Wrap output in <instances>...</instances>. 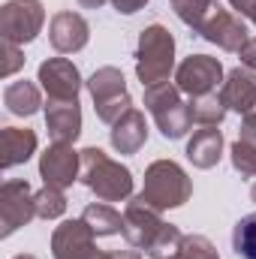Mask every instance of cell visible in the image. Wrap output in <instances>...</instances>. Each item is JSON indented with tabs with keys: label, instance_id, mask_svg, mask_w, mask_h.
Wrapping results in <instances>:
<instances>
[{
	"label": "cell",
	"instance_id": "6da1fadb",
	"mask_svg": "<svg viewBox=\"0 0 256 259\" xmlns=\"http://www.w3.org/2000/svg\"><path fill=\"white\" fill-rule=\"evenodd\" d=\"M78 181L97 196L100 202H124L133 193V172L112 160L100 148H84L81 151V172Z\"/></svg>",
	"mask_w": 256,
	"mask_h": 259
},
{
	"label": "cell",
	"instance_id": "7a4b0ae2",
	"mask_svg": "<svg viewBox=\"0 0 256 259\" xmlns=\"http://www.w3.org/2000/svg\"><path fill=\"white\" fill-rule=\"evenodd\" d=\"M172 69H175V36L163 24L145 27L139 36V49H136V75L142 88L169 81Z\"/></svg>",
	"mask_w": 256,
	"mask_h": 259
},
{
	"label": "cell",
	"instance_id": "3957f363",
	"mask_svg": "<svg viewBox=\"0 0 256 259\" xmlns=\"http://www.w3.org/2000/svg\"><path fill=\"white\" fill-rule=\"evenodd\" d=\"M142 199L157 208V211H169V208H181L193 196V184L187 172L175 163V160H157L145 169V187Z\"/></svg>",
	"mask_w": 256,
	"mask_h": 259
},
{
	"label": "cell",
	"instance_id": "277c9868",
	"mask_svg": "<svg viewBox=\"0 0 256 259\" xmlns=\"http://www.w3.org/2000/svg\"><path fill=\"white\" fill-rule=\"evenodd\" d=\"M145 109L151 112V118L157 121V130L166 139H181L193 127L190 118V103L181 100V88L178 84H154L145 88Z\"/></svg>",
	"mask_w": 256,
	"mask_h": 259
},
{
	"label": "cell",
	"instance_id": "5b68a950",
	"mask_svg": "<svg viewBox=\"0 0 256 259\" xmlns=\"http://www.w3.org/2000/svg\"><path fill=\"white\" fill-rule=\"evenodd\" d=\"M88 91L94 97V109H97V118L103 124H115L133 109V100H130L127 81H124V72L118 66H100L88 81Z\"/></svg>",
	"mask_w": 256,
	"mask_h": 259
},
{
	"label": "cell",
	"instance_id": "8992f818",
	"mask_svg": "<svg viewBox=\"0 0 256 259\" xmlns=\"http://www.w3.org/2000/svg\"><path fill=\"white\" fill-rule=\"evenodd\" d=\"M46 24V9L39 0H9L0 9V33L3 42H33Z\"/></svg>",
	"mask_w": 256,
	"mask_h": 259
},
{
	"label": "cell",
	"instance_id": "52a82bcc",
	"mask_svg": "<svg viewBox=\"0 0 256 259\" xmlns=\"http://www.w3.org/2000/svg\"><path fill=\"white\" fill-rule=\"evenodd\" d=\"M27 181H3L0 187V235L9 238L15 229L27 226L36 217V199Z\"/></svg>",
	"mask_w": 256,
	"mask_h": 259
},
{
	"label": "cell",
	"instance_id": "ba28073f",
	"mask_svg": "<svg viewBox=\"0 0 256 259\" xmlns=\"http://www.w3.org/2000/svg\"><path fill=\"white\" fill-rule=\"evenodd\" d=\"M175 84L187 97H205L217 88H223V64L211 55H190L175 69Z\"/></svg>",
	"mask_w": 256,
	"mask_h": 259
},
{
	"label": "cell",
	"instance_id": "9c48e42d",
	"mask_svg": "<svg viewBox=\"0 0 256 259\" xmlns=\"http://www.w3.org/2000/svg\"><path fill=\"white\" fill-rule=\"evenodd\" d=\"M78 172H81V151H75L72 145L55 142L39 157V178L46 181V187L66 190L72 187V181H78Z\"/></svg>",
	"mask_w": 256,
	"mask_h": 259
},
{
	"label": "cell",
	"instance_id": "30bf717a",
	"mask_svg": "<svg viewBox=\"0 0 256 259\" xmlns=\"http://www.w3.org/2000/svg\"><path fill=\"white\" fill-rule=\"evenodd\" d=\"M163 226L166 223H163L160 211L151 208L142 196H136L127 205V211H124V238H127L136 250H145L148 253L151 244L157 241V235L163 232Z\"/></svg>",
	"mask_w": 256,
	"mask_h": 259
},
{
	"label": "cell",
	"instance_id": "8fae6325",
	"mask_svg": "<svg viewBox=\"0 0 256 259\" xmlns=\"http://www.w3.org/2000/svg\"><path fill=\"white\" fill-rule=\"evenodd\" d=\"M196 33H202L208 42H214V46L223 49V52H241V46L250 39L244 21H241L238 15H232L229 9H223V6H214L211 15L205 18V24H202Z\"/></svg>",
	"mask_w": 256,
	"mask_h": 259
},
{
	"label": "cell",
	"instance_id": "7c38bea8",
	"mask_svg": "<svg viewBox=\"0 0 256 259\" xmlns=\"http://www.w3.org/2000/svg\"><path fill=\"white\" fill-rule=\"evenodd\" d=\"M36 81L46 88L49 100H78V91L84 84L78 66L66 58H49L46 64H39Z\"/></svg>",
	"mask_w": 256,
	"mask_h": 259
},
{
	"label": "cell",
	"instance_id": "4fadbf2b",
	"mask_svg": "<svg viewBox=\"0 0 256 259\" xmlns=\"http://www.w3.org/2000/svg\"><path fill=\"white\" fill-rule=\"evenodd\" d=\"M94 229L78 217V220H66L55 229L52 235V253L55 259H84L88 253H94Z\"/></svg>",
	"mask_w": 256,
	"mask_h": 259
},
{
	"label": "cell",
	"instance_id": "5bb4252c",
	"mask_svg": "<svg viewBox=\"0 0 256 259\" xmlns=\"http://www.w3.org/2000/svg\"><path fill=\"white\" fill-rule=\"evenodd\" d=\"M220 97L226 103V109L238 112L241 118H253L256 115V72L247 66H235L223 88H220Z\"/></svg>",
	"mask_w": 256,
	"mask_h": 259
},
{
	"label": "cell",
	"instance_id": "9a60e30c",
	"mask_svg": "<svg viewBox=\"0 0 256 259\" xmlns=\"http://www.w3.org/2000/svg\"><path fill=\"white\" fill-rule=\"evenodd\" d=\"M49 39L55 46V52L61 55H72L81 52L91 39V27L78 12H58L49 24Z\"/></svg>",
	"mask_w": 256,
	"mask_h": 259
},
{
	"label": "cell",
	"instance_id": "2e32d148",
	"mask_svg": "<svg viewBox=\"0 0 256 259\" xmlns=\"http://www.w3.org/2000/svg\"><path fill=\"white\" fill-rule=\"evenodd\" d=\"M46 130L55 142L72 145L81 136V109L78 100H49L46 106Z\"/></svg>",
	"mask_w": 256,
	"mask_h": 259
},
{
	"label": "cell",
	"instance_id": "e0dca14e",
	"mask_svg": "<svg viewBox=\"0 0 256 259\" xmlns=\"http://www.w3.org/2000/svg\"><path fill=\"white\" fill-rule=\"evenodd\" d=\"M36 151V133L33 130H21V127H3L0 130V166L12 169L21 166L33 157Z\"/></svg>",
	"mask_w": 256,
	"mask_h": 259
},
{
	"label": "cell",
	"instance_id": "ac0fdd59",
	"mask_svg": "<svg viewBox=\"0 0 256 259\" xmlns=\"http://www.w3.org/2000/svg\"><path fill=\"white\" fill-rule=\"evenodd\" d=\"M109 142L118 154H136L145 142H148V124H145V115L139 109H130L121 121L112 124L109 133Z\"/></svg>",
	"mask_w": 256,
	"mask_h": 259
},
{
	"label": "cell",
	"instance_id": "d6986e66",
	"mask_svg": "<svg viewBox=\"0 0 256 259\" xmlns=\"http://www.w3.org/2000/svg\"><path fill=\"white\" fill-rule=\"evenodd\" d=\"M223 157V133L217 127H202L196 130L187 142V160L196 169H211Z\"/></svg>",
	"mask_w": 256,
	"mask_h": 259
},
{
	"label": "cell",
	"instance_id": "ffe728a7",
	"mask_svg": "<svg viewBox=\"0 0 256 259\" xmlns=\"http://www.w3.org/2000/svg\"><path fill=\"white\" fill-rule=\"evenodd\" d=\"M3 103H6V109L12 112V115H18V118H30V115H36L39 112V106H42V97H39V88L33 84V81H12V84H6V91H3Z\"/></svg>",
	"mask_w": 256,
	"mask_h": 259
},
{
	"label": "cell",
	"instance_id": "44dd1931",
	"mask_svg": "<svg viewBox=\"0 0 256 259\" xmlns=\"http://www.w3.org/2000/svg\"><path fill=\"white\" fill-rule=\"evenodd\" d=\"M81 220L94 229L97 238H106V235H118V232H124V214H118V211H115L112 205H106V202H94V205H88L84 214H81Z\"/></svg>",
	"mask_w": 256,
	"mask_h": 259
},
{
	"label": "cell",
	"instance_id": "7402d4cb",
	"mask_svg": "<svg viewBox=\"0 0 256 259\" xmlns=\"http://www.w3.org/2000/svg\"><path fill=\"white\" fill-rule=\"evenodd\" d=\"M226 112L229 109H226L220 91H211L205 97H193L190 100V118H193V124H199V127H217L226 118Z\"/></svg>",
	"mask_w": 256,
	"mask_h": 259
},
{
	"label": "cell",
	"instance_id": "603a6c76",
	"mask_svg": "<svg viewBox=\"0 0 256 259\" xmlns=\"http://www.w3.org/2000/svg\"><path fill=\"white\" fill-rule=\"evenodd\" d=\"M232 250L241 259H256V211L244 214L232 229Z\"/></svg>",
	"mask_w": 256,
	"mask_h": 259
},
{
	"label": "cell",
	"instance_id": "cb8c5ba5",
	"mask_svg": "<svg viewBox=\"0 0 256 259\" xmlns=\"http://www.w3.org/2000/svg\"><path fill=\"white\" fill-rule=\"evenodd\" d=\"M169 3H172L175 15L193 30H199L205 24V18L211 15V9L217 6V0H169Z\"/></svg>",
	"mask_w": 256,
	"mask_h": 259
},
{
	"label": "cell",
	"instance_id": "d4e9b609",
	"mask_svg": "<svg viewBox=\"0 0 256 259\" xmlns=\"http://www.w3.org/2000/svg\"><path fill=\"white\" fill-rule=\"evenodd\" d=\"M181 241H184L181 229H178L175 223H166V226H163V232L157 235V241L151 244L148 256H151V259H172V256H178V250H181Z\"/></svg>",
	"mask_w": 256,
	"mask_h": 259
},
{
	"label": "cell",
	"instance_id": "484cf974",
	"mask_svg": "<svg viewBox=\"0 0 256 259\" xmlns=\"http://www.w3.org/2000/svg\"><path fill=\"white\" fill-rule=\"evenodd\" d=\"M33 199H36V217L42 220H58L66 211V196L58 187H42Z\"/></svg>",
	"mask_w": 256,
	"mask_h": 259
},
{
	"label": "cell",
	"instance_id": "4316f807",
	"mask_svg": "<svg viewBox=\"0 0 256 259\" xmlns=\"http://www.w3.org/2000/svg\"><path fill=\"white\" fill-rule=\"evenodd\" d=\"M229 157H232V166H235V172H241L244 178H256V145H253V142H247V139H238V142L232 145Z\"/></svg>",
	"mask_w": 256,
	"mask_h": 259
},
{
	"label": "cell",
	"instance_id": "83f0119b",
	"mask_svg": "<svg viewBox=\"0 0 256 259\" xmlns=\"http://www.w3.org/2000/svg\"><path fill=\"white\" fill-rule=\"evenodd\" d=\"M178 259H220V256H217V247L205 235H184Z\"/></svg>",
	"mask_w": 256,
	"mask_h": 259
},
{
	"label": "cell",
	"instance_id": "f1b7e54d",
	"mask_svg": "<svg viewBox=\"0 0 256 259\" xmlns=\"http://www.w3.org/2000/svg\"><path fill=\"white\" fill-rule=\"evenodd\" d=\"M3 75H12V72H18L21 66H24V55H21V46H15V42H3Z\"/></svg>",
	"mask_w": 256,
	"mask_h": 259
},
{
	"label": "cell",
	"instance_id": "f546056e",
	"mask_svg": "<svg viewBox=\"0 0 256 259\" xmlns=\"http://www.w3.org/2000/svg\"><path fill=\"white\" fill-rule=\"evenodd\" d=\"M238 58H241V66H247V69H253L256 72V39H247V42L241 46Z\"/></svg>",
	"mask_w": 256,
	"mask_h": 259
},
{
	"label": "cell",
	"instance_id": "4dcf8cb0",
	"mask_svg": "<svg viewBox=\"0 0 256 259\" xmlns=\"http://www.w3.org/2000/svg\"><path fill=\"white\" fill-rule=\"evenodd\" d=\"M145 3H148V0H112V6H115L121 15H133V12H139Z\"/></svg>",
	"mask_w": 256,
	"mask_h": 259
},
{
	"label": "cell",
	"instance_id": "1f68e13d",
	"mask_svg": "<svg viewBox=\"0 0 256 259\" xmlns=\"http://www.w3.org/2000/svg\"><path fill=\"white\" fill-rule=\"evenodd\" d=\"M241 139H247V142H253L256 145V115L241 121Z\"/></svg>",
	"mask_w": 256,
	"mask_h": 259
},
{
	"label": "cell",
	"instance_id": "d6a6232c",
	"mask_svg": "<svg viewBox=\"0 0 256 259\" xmlns=\"http://www.w3.org/2000/svg\"><path fill=\"white\" fill-rule=\"evenodd\" d=\"M253 3H256V0H229V6H232L235 12H241V15H250Z\"/></svg>",
	"mask_w": 256,
	"mask_h": 259
},
{
	"label": "cell",
	"instance_id": "836d02e7",
	"mask_svg": "<svg viewBox=\"0 0 256 259\" xmlns=\"http://www.w3.org/2000/svg\"><path fill=\"white\" fill-rule=\"evenodd\" d=\"M109 256L112 259H142V253L139 250H112Z\"/></svg>",
	"mask_w": 256,
	"mask_h": 259
},
{
	"label": "cell",
	"instance_id": "e575fe53",
	"mask_svg": "<svg viewBox=\"0 0 256 259\" xmlns=\"http://www.w3.org/2000/svg\"><path fill=\"white\" fill-rule=\"evenodd\" d=\"M106 0H78V6H84V9H100Z\"/></svg>",
	"mask_w": 256,
	"mask_h": 259
},
{
	"label": "cell",
	"instance_id": "d590c367",
	"mask_svg": "<svg viewBox=\"0 0 256 259\" xmlns=\"http://www.w3.org/2000/svg\"><path fill=\"white\" fill-rule=\"evenodd\" d=\"M84 259H112L109 253H103V250H94V253H88Z\"/></svg>",
	"mask_w": 256,
	"mask_h": 259
},
{
	"label": "cell",
	"instance_id": "8d00e7d4",
	"mask_svg": "<svg viewBox=\"0 0 256 259\" xmlns=\"http://www.w3.org/2000/svg\"><path fill=\"white\" fill-rule=\"evenodd\" d=\"M247 18H250V21L256 24V3H253V9H250V15H247Z\"/></svg>",
	"mask_w": 256,
	"mask_h": 259
},
{
	"label": "cell",
	"instance_id": "74e56055",
	"mask_svg": "<svg viewBox=\"0 0 256 259\" xmlns=\"http://www.w3.org/2000/svg\"><path fill=\"white\" fill-rule=\"evenodd\" d=\"M12 259H36V256H30V253H18V256H12Z\"/></svg>",
	"mask_w": 256,
	"mask_h": 259
},
{
	"label": "cell",
	"instance_id": "f35d334b",
	"mask_svg": "<svg viewBox=\"0 0 256 259\" xmlns=\"http://www.w3.org/2000/svg\"><path fill=\"white\" fill-rule=\"evenodd\" d=\"M250 196H253V202H256V184H253V187H250Z\"/></svg>",
	"mask_w": 256,
	"mask_h": 259
},
{
	"label": "cell",
	"instance_id": "ab89813d",
	"mask_svg": "<svg viewBox=\"0 0 256 259\" xmlns=\"http://www.w3.org/2000/svg\"><path fill=\"white\" fill-rule=\"evenodd\" d=\"M172 259H178V256H172Z\"/></svg>",
	"mask_w": 256,
	"mask_h": 259
}]
</instances>
